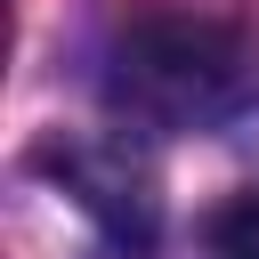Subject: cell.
Instances as JSON below:
<instances>
[{
	"label": "cell",
	"instance_id": "obj_1",
	"mask_svg": "<svg viewBox=\"0 0 259 259\" xmlns=\"http://www.w3.org/2000/svg\"><path fill=\"white\" fill-rule=\"evenodd\" d=\"M243 81H251V49L219 16L154 8L121 24V40L105 49V105L138 130H210L219 113H235Z\"/></svg>",
	"mask_w": 259,
	"mask_h": 259
},
{
	"label": "cell",
	"instance_id": "obj_2",
	"mask_svg": "<svg viewBox=\"0 0 259 259\" xmlns=\"http://www.w3.org/2000/svg\"><path fill=\"white\" fill-rule=\"evenodd\" d=\"M210 251L219 259H259V186L210 210Z\"/></svg>",
	"mask_w": 259,
	"mask_h": 259
}]
</instances>
